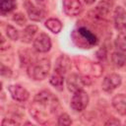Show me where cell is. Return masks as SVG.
<instances>
[{"instance_id": "6da1fadb", "label": "cell", "mask_w": 126, "mask_h": 126, "mask_svg": "<svg viewBox=\"0 0 126 126\" xmlns=\"http://www.w3.org/2000/svg\"><path fill=\"white\" fill-rule=\"evenodd\" d=\"M59 108L58 98L49 91L39 92L30 105V113L39 124H46Z\"/></svg>"}, {"instance_id": "7a4b0ae2", "label": "cell", "mask_w": 126, "mask_h": 126, "mask_svg": "<svg viewBox=\"0 0 126 126\" xmlns=\"http://www.w3.org/2000/svg\"><path fill=\"white\" fill-rule=\"evenodd\" d=\"M71 38L76 46L84 49L92 48L98 42L96 35L85 27H81L77 30H74L71 33Z\"/></svg>"}, {"instance_id": "3957f363", "label": "cell", "mask_w": 126, "mask_h": 126, "mask_svg": "<svg viewBox=\"0 0 126 126\" xmlns=\"http://www.w3.org/2000/svg\"><path fill=\"white\" fill-rule=\"evenodd\" d=\"M74 63L79 71H81L82 74L89 76L93 75L94 77H99L102 74L103 68L99 63H94L87 58L84 57H75Z\"/></svg>"}, {"instance_id": "277c9868", "label": "cell", "mask_w": 126, "mask_h": 126, "mask_svg": "<svg viewBox=\"0 0 126 126\" xmlns=\"http://www.w3.org/2000/svg\"><path fill=\"white\" fill-rule=\"evenodd\" d=\"M50 61L46 58L40 59L36 61L35 63H32L29 66V75L31 78L36 81L43 80L47 77L49 71H50Z\"/></svg>"}, {"instance_id": "5b68a950", "label": "cell", "mask_w": 126, "mask_h": 126, "mask_svg": "<svg viewBox=\"0 0 126 126\" xmlns=\"http://www.w3.org/2000/svg\"><path fill=\"white\" fill-rule=\"evenodd\" d=\"M89 85H91V79L86 75L80 76L78 74H71L67 78V88L72 93L81 91L84 87Z\"/></svg>"}, {"instance_id": "8992f818", "label": "cell", "mask_w": 126, "mask_h": 126, "mask_svg": "<svg viewBox=\"0 0 126 126\" xmlns=\"http://www.w3.org/2000/svg\"><path fill=\"white\" fill-rule=\"evenodd\" d=\"M89 100L90 98H89L88 94L84 92L83 90H81V91L74 93L71 98L70 105L75 111H83L89 104Z\"/></svg>"}, {"instance_id": "52a82bcc", "label": "cell", "mask_w": 126, "mask_h": 126, "mask_svg": "<svg viewBox=\"0 0 126 126\" xmlns=\"http://www.w3.org/2000/svg\"><path fill=\"white\" fill-rule=\"evenodd\" d=\"M33 48L40 53H45L49 51V49L51 48L50 37L44 32L39 33L33 40Z\"/></svg>"}, {"instance_id": "ba28073f", "label": "cell", "mask_w": 126, "mask_h": 126, "mask_svg": "<svg viewBox=\"0 0 126 126\" xmlns=\"http://www.w3.org/2000/svg\"><path fill=\"white\" fill-rule=\"evenodd\" d=\"M64 13L70 17H76L83 11V5L80 0H63Z\"/></svg>"}, {"instance_id": "9c48e42d", "label": "cell", "mask_w": 126, "mask_h": 126, "mask_svg": "<svg viewBox=\"0 0 126 126\" xmlns=\"http://www.w3.org/2000/svg\"><path fill=\"white\" fill-rule=\"evenodd\" d=\"M114 18V26L117 31L121 33H125L126 32V11L121 6H118L114 10L113 14Z\"/></svg>"}, {"instance_id": "30bf717a", "label": "cell", "mask_w": 126, "mask_h": 126, "mask_svg": "<svg viewBox=\"0 0 126 126\" xmlns=\"http://www.w3.org/2000/svg\"><path fill=\"white\" fill-rule=\"evenodd\" d=\"M8 91L11 96L13 97V99L20 101V102H24L28 100L30 97L29 92L21 85H10L8 87Z\"/></svg>"}, {"instance_id": "8fae6325", "label": "cell", "mask_w": 126, "mask_h": 126, "mask_svg": "<svg viewBox=\"0 0 126 126\" xmlns=\"http://www.w3.org/2000/svg\"><path fill=\"white\" fill-rule=\"evenodd\" d=\"M121 77L118 74H109L106 77H104L101 87L102 90L105 92H111L113 90H115L117 87H119L121 85Z\"/></svg>"}, {"instance_id": "7c38bea8", "label": "cell", "mask_w": 126, "mask_h": 126, "mask_svg": "<svg viewBox=\"0 0 126 126\" xmlns=\"http://www.w3.org/2000/svg\"><path fill=\"white\" fill-rule=\"evenodd\" d=\"M25 8H26V11H27V13H28L29 18H30L32 21L39 22V21H41V20L43 19V17H44L43 11H42L40 8L34 6L31 1H28V0H27V1L25 2Z\"/></svg>"}, {"instance_id": "4fadbf2b", "label": "cell", "mask_w": 126, "mask_h": 126, "mask_svg": "<svg viewBox=\"0 0 126 126\" xmlns=\"http://www.w3.org/2000/svg\"><path fill=\"white\" fill-rule=\"evenodd\" d=\"M70 68H71V59L67 55L62 54L56 60L54 72H57L64 76L70 70Z\"/></svg>"}, {"instance_id": "5bb4252c", "label": "cell", "mask_w": 126, "mask_h": 126, "mask_svg": "<svg viewBox=\"0 0 126 126\" xmlns=\"http://www.w3.org/2000/svg\"><path fill=\"white\" fill-rule=\"evenodd\" d=\"M112 105L116 111L121 115H126V94H119L113 96Z\"/></svg>"}, {"instance_id": "9a60e30c", "label": "cell", "mask_w": 126, "mask_h": 126, "mask_svg": "<svg viewBox=\"0 0 126 126\" xmlns=\"http://www.w3.org/2000/svg\"><path fill=\"white\" fill-rule=\"evenodd\" d=\"M38 31V28L35 26V25H30L28 27H26V29L24 30L23 32V34H22V40L24 42H31L33 38V36L35 35V33L37 32Z\"/></svg>"}, {"instance_id": "2e32d148", "label": "cell", "mask_w": 126, "mask_h": 126, "mask_svg": "<svg viewBox=\"0 0 126 126\" xmlns=\"http://www.w3.org/2000/svg\"><path fill=\"white\" fill-rule=\"evenodd\" d=\"M110 9H111V4L108 3L107 1H101L95 8V14L97 17L101 18V19H104L110 12Z\"/></svg>"}, {"instance_id": "e0dca14e", "label": "cell", "mask_w": 126, "mask_h": 126, "mask_svg": "<svg viewBox=\"0 0 126 126\" xmlns=\"http://www.w3.org/2000/svg\"><path fill=\"white\" fill-rule=\"evenodd\" d=\"M45 27L51 32H53V33H58L62 30V24H61V22L59 20H57V19H54V18L48 19L45 22Z\"/></svg>"}, {"instance_id": "ac0fdd59", "label": "cell", "mask_w": 126, "mask_h": 126, "mask_svg": "<svg viewBox=\"0 0 126 126\" xmlns=\"http://www.w3.org/2000/svg\"><path fill=\"white\" fill-rule=\"evenodd\" d=\"M16 7H17V1L16 0H2L1 4H0L1 14L2 15L8 14V13L12 12L13 10H15Z\"/></svg>"}, {"instance_id": "d6986e66", "label": "cell", "mask_w": 126, "mask_h": 126, "mask_svg": "<svg viewBox=\"0 0 126 126\" xmlns=\"http://www.w3.org/2000/svg\"><path fill=\"white\" fill-rule=\"evenodd\" d=\"M111 60H112L113 64L116 67L120 68V67H123L126 64V55L123 52L115 51L111 55Z\"/></svg>"}, {"instance_id": "ffe728a7", "label": "cell", "mask_w": 126, "mask_h": 126, "mask_svg": "<svg viewBox=\"0 0 126 126\" xmlns=\"http://www.w3.org/2000/svg\"><path fill=\"white\" fill-rule=\"evenodd\" d=\"M50 84L52 86H54L56 89L58 90H61L62 87H63V83H64V79H63V75L57 73V72H54L51 77H50Z\"/></svg>"}, {"instance_id": "44dd1931", "label": "cell", "mask_w": 126, "mask_h": 126, "mask_svg": "<svg viewBox=\"0 0 126 126\" xmlns=\"http://www.w3.org/2000/svg\"><path fill=\"white\" fill-rule=\"evenodd\" d=\"M115 46L121 51H126V34L120 33L115 39Z\"/></svg>"}, {"instance_id": "7402d4cb", "label": "cell", "mask_w": 126, "mask_h": 126, "mask_svg": "<svg viewBox=\"0 0 126 126\" xmlns=\"http://www.w3.org/2000/svg\"><path fill=\"white\" fill-rule=\"evenodd\" d=\"M6 32H7V36H8L10 39H12V40H17V39H19V37H20L19 32H18V31L16 30V28H14L13 26L8 25V26L6 27Z\"/></svg>"}, {"instance_id": "603a6c76", "label": "cell", "mask_w": 126, "mask_h": 126, "mask_svg": "<svg viewBox=\"0 0 126 126\" xmlns=\"http://www.w3.org/2000/svg\"><path fill=\"white\" fill-rule=\"evenodd\" d=\"M58 125H63V126H68L72 124V120L70 118V116L67 113H62L59 117H58Z\"/></svg>"}, {"instance_id": "cb8c5ba5", "label": "cell", "mask_w": 126, "mask_h": 126, "mask_svg": "<svg viewBox=\"0 0 126 126\" xmlns=\"http://www.w3.org/2000/svg\"><path fill=\"white\" fill-rule=\"evenodd\" d=\"M13 20L20 26H23L26 24L27 20H26V17L22 14V13H17V14H14L13 15Z\"/></svg>"}, {"instance_id": "d4e9b609", "label": "cell", "mask_w": 126, "mask_h": 126, "mask_svg": "<svg viewBox=\"0 0 126 126\" xmlns=\"http://www.w3.org/2000/svg\"><path fill=\"white\" fill-rule=\"evenodd\" d=\"M1 75L4 76V77H10L12 75V71L10 68L6 67L3 63L1 64Z\"/></svg>"}, {"instance_id": "484cf974", "label": "cell", "mask_w": 126, "mask_h": 126, "mask_svg": "<svg viewBox=\"0 0 126 126\" xmlns=\"http://www.w3.org/2000/svg\"><path fill=\"white\" fill-rule=\"evenodd\" d=\"M2 125H19V122H17L16 120H13L12 118H5L2 121Z\"/></svg>"}, {"instance_id": "4316f807", "label": "cell", "mask_w": 126, "mask_h": 126, "mask_svg": "<svg viewBox=\"0 0 126 126\" xmlns=\"http://www.w3.org/2000/svg\"><path fill=\"white\" fill-rule=\"evenodd\" d=\"M97 57L100 59V60H102V59H104L105 57H106V52H105V49L104 48H100L98 51H97Z\"/></svg>"}, {"instance_id": "83f0119b", "label": "cell", "mask_w": 126, "mask_h": 126, "mask_svg": "<svg viewBox=\"0 0 126 126\" xmlns=\"http://www.w3.org/2000/svg\"><path fill=\"white\" fill-rule=\"evenodd\" d=\"M119 124H120V121L116 118H110L105 122V125H119Z\"/></svg>"}, {"instance_id": "f1b7e54d", "label": "cell", "mask_w": 126, "mask_h": 126, "mask_svg": "<svg viewBox=\"0 0 126 126\" xmlns=\"http://www.w3.org/2000/svg\"><path fill=\"white\" fill-rule=\"evenodd\" d=\"M84 1H85L86 4H88V5H92V4H94L96 0H84Z\"/></svg>"}]
</instances>
